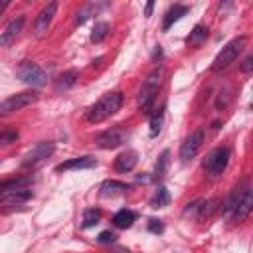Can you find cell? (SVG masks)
Segmentation results:
<instances>
[{
    "mask_svg": "<svg viewBox=\"0 0 253 253\" xmlns=\"http://www.w3.org/2000/svg\"><path fill=\"white\" fill-rule=\"evenodd\" d=\"M202 142H204V128H196V130L182 142V146H180V160H182V162L192 160V158L198 154V150L202 148Z\"/></svg>",
    "mask_w": 253,
    "mask_h": 253,
    "instance_id": "cell-9",
    "label": "cell"
},
{
    "mask_svg": "<svg viewBox=\"0 0 253 253\" xmlns=\"http://www.w3.org/2000/svg\"><path fill=\"white\" fill-rule=\"evenodd\" d=\"M138 162L136 150H125L115 158V170L117 172H130Z\"/></svg>",
    "mask_w": 253,
    "mask_h": 253,
    "instance_id": "cell-13",
    "label": "cell"
},
{
    "mask_svg": "<svg viewBox=\"0 0 253 253\" xmlns=\"http://www.w3.org/2000/svg\"><path fill=\"white\" fill-rule=\"evenodd\" d=\"M206 38H208V28L202 26V24H196L194 30L190 32V36L186 38V43H188L190 47H200V45L206 42Z\"/></svg>",
    "mask_w": 253,
    "mask_h": 253,
    "instance_id": "cell-19",
    "label": "cell"
},
{
    "mask_svg": "<svg viewBox=\"0 0 253 253\" xmlns=\"http://www.w3.org/2000/svg\"><path fill=\"white\" fill-rule=\"evenodd\" d=\"M229 162V148L227 146H217L213 148L206 158H204V170L211 176V178H217L225 166Z\"/></svg>",
    "mask_w": 253,
    "mask_h": 253,
    "instance_id": "cell-5",
    "label": "cell"
},
{
    "mask_svg": "<svg viewBox=\"0 0 253 253\" xmlns=\"http://www.w3.org/2000/svg\"><path fill=\"white\" fill-rule=\"evenodd\" d=\"M30 184H34V176H16L10 180L0 182V192L4 190H20V188H28Z\"/></svg>",
    "mask_w": 253,
    "mask_h": 253,
    "instance_id": "cell-18",
    "label": "cell"
},
{
    "mask_svg": "<svg viewBox=\"0 0 253 253\" xmlns=\"http://www.w3.org/2000/svg\"><path fill=\"white\" fill-rule=\"evenodd\" d=\"M97 166V160L93 156H77L71 160H65L61 164L55 166V172H63V170H83V168H93Z\"/></svg>",
    "mask_w": 253,
    "mask_h": 253,
    "instance_id": "cell-12",
    "label": "cell"
},
{
    "mask_svg": "<svg viewBox=\"0 0 253 253\" xmlns=\"http://www.w3.org/2000/svg\"><path fill=\"white\" fill-rule=\"evenodd\" d=\"M168 204H170V192L164 186H158V190L154 192V196L150 200V206L152 208H166Z\"/></svg>",
    "mask_w": 253,
    "mask_h": 253,
    "instance_id": "cell-23",
    "label": "cell"
},
{
    "mask_svg": "<svg viewBox=\"0 0 253 253\" xmlns=\"http://www.w3.org/2000/svg\"><path fill=\"white\" fill-rule=\"evenodd\" d=\"M123 105V93L121 91H115V93H107L103 95L95 105L89 107L87 111V121L89 123H101L105 121L107 117H113Z\"/></svg>",
    "mask_w": 253,
    "mask_h": 253,
    "instance_id": "cell-1",
    "label": "cell"
},
{
    "mask_svg": "<svg viewBox=\"0 0 253 253\" xmlns=\"http://www.w3.org/2000/svg\"><path fill=\"white\" fill-rule=\"evenodd\" d=\"M126 190H130V186L128 184H125V182H117V180H107L103 186H101V192H103V196H113V194H123V192H126Z\"/></svg>",
    "mask_w": 253,
    "mask_h": 253,
    "instance_id": "cell-22",
    "label": "cell"
},
{
    "mask_svg": "<svg viewBox=\"0 0 253 253\" xmlns=\"http://www.w3.org/2000/svg\"><path fill=\"white\" fill-rule=\"evenodd\" d=\"M6 6H8V2H0V14L4 12V8H6Z\"/></svg>",
    "mask_w": 253,
    "mask_h": 253,
    "instance_id": "cell-34",
    "label": "cell"
},
{
    "mask_svg": "<svg viewBox=\"0 0 253 253\" xmlns=\"http://www.w3.org/2000/svg\"><path fill=\"white\" fill-rule=\"evenodd\" d=\"M251 69H253V57L249 55V57L243 59V63H241V71H243V73H249Z\"/></svg>",
    "mask_w": 253,
    "mask_h": 253,
    "instance_id": "cell-32",
    "label": "cell"
},
{
    "mask_svg": "<svg viewBox=\"0 0 253 253\" xmlns=\"http://www.w3.org/2000/svg\"><path fill=\"white\" fill-rule=\"evenodd\" d=\"M55 12H57V2H49V4L36 16V20H34V34H36V36H43V34L47 32V28H49V24H51Z\"/></svg>",
    "mask_w": 253,
    "mask_h": 253,
    "instance_id": "cell-10",
    "label": "cell"
},
{
    "mask_svg": "<svg viewBox=\"0 0 253 253\" xmlns=\"http://www.w3.org/2000/svg\"><path fill=\"white\" fill-rule=\"evenodd\" d=\"M188 14V6H182V4H174L168 12H166V16H164V22H162V32H168L170 30V26L174 24V22H178L182 16H186Z\"/></svg>",
    "mask_w": 253,
    "mask_h": 253,
    "instance_id": "cell-16",
    "label": "cell"
},
{
    "mask_svg": "<svg viewBox=\"0 0 253 253\" xmlns=\"http://www.w3.org/2000/svg\"><path fill=\"white\" fill-rule=\"evenodd\" d=\"M32 190L28 188H20V190H4L0 192V202H6V204H24L32 198Z\"/></svg>",
    "mask_w": 253,
    "mask_h": 253,
    "instance_id": "cell-14",
    "label": "cell"
},
{
    "mask_svg": "<svg viewBox=\"0 0 253 253\" xmlns=\"http://www.w3.org/2000/svg\"><path fill=\"white\" fill-rule=\"evenodd\" d=\"M162 73H164V67L158 65L144 81L140 93H138V109L142 113H150L152 105H154V99L158 95V89H160V83H162Z\"/></svg>",
    "mask_w": 253,
    "mask_h": 253,
    "instance_id": "cell-2",
    "label": "cell"
},
{
    "mask_svg": "<svg viewBox=\"0 0 253 253\" xmlns=\"http://www.w3.org/2000/svg\"><path fill=\"white\" fill-rule=\"evenodd\" d=\"M243 186V184H241ZM233 188V192H231V196H229V200L225 202V208H223V211H225V215H229V213H233V210H235V206H237V202L241 200V196L245 194V190L247 188Z\"/></svg>",
    "mask_w": 253,
    "mask_h": 253,
    "instance_id": "cell-27",
    "label": "cell"
},
{
    "mask_svg": "<svg viewBox=\"0 0 253 253\" xmlns=\"http://www.w3.org/2000/svg\"><path fill=\"white\" fill-rule=\"evenodd\" d=\"M24 22H26V18H24V14H20V16H16V18L6 26V30L0 34V45H2V47H8V45H12V43L16 42V38L20 36L22 28H24Z\"/></svg>",
    "mask_w": 253,
    "mask_h": 253,
    "instance_id": "cell-11",
    "label": "cell"
},
{
    "mask_svg": "<svg viewBox=\"0 0 253 253\" xmlns=\"http://www.w3.org/2000/svg\"><path fill=\"white\" fill-rule=\"evenodd\" d=\"M251 208H253V194H251V190H245V194L241 196V200L237 202V206H235V210H233V217H235L237 221H243V219L249 215Z\"/></svg>",
    "mask_w": 253,
    "mask_h": 253,
    "instance_id": "cell-15",
    "label": "cell"
},
{
    "mask_svg": "<svg viewBox=\"0 0 253 253\" xmlns=\"http://www.w3.org/2000/svg\"><path fill=\"white\" fill-rule=\"evenodd\" d=\"M134 219H136V213H134L132 210H126V208L119 210V211L113 215V223H115L119 229H126V227H130V225L134 223Z\"/></svg>",
    "mask_w": 253,
    "mask_h": 253,
    "instance_id": "cell-17",
    "label": "cell"
},
{
    "mask_svg": "<svg viewBox=\"0 0 253 253\" xmlns=\"http://www.w3.org/2000/svg\"><path fill=\"white\" fill-rule=\"evenodd\" d=\"M245 43H247V38H245V36H237V38H233L231 42H227V43L221 47V51L215 55V59H213V63H211V71H221V69L229 67V65L237 59V55L243 51Z\"/></svg>",
    "mask_w": 253,
    "mask_h": 253,
    "instance_id": "cell-3",
    "label": "cell"
},
{
    "mask_svg": "<svg viewBox=\"0 0 253 253\" xmlns=\"http://www.w3.org/2000/svg\"><path fill=\"white\" fill-rule=\"evenodd\" d=\"M55 150V144L51 140H43V142H38L22 160V168H38L42 166Z\"/></svg>",
    "mask_w": 253,
    "mask_h": 253,
    "instance_id": "cell-6",
    "label": "cell"
},
{
    "mask_svg": "<svg viewBox=\"0 0 253 253\" xmlns=\"http://www.w3.org/2000/svg\"><path fill=\"white\" fill-rule=\"evenodd\" d=\"M162 123H164V109H158L150 115V136H158Z\"/></svg>",
    "mask_w": 253,
    "mask_h": 253,
    "instance_id": "cell-28",
    "label": "cell"
},
{
    "mask_svg": "<svg viewBox=\"0 0 253 253\" xmlns=\"http://www.w3.org/2000/svg\"><path fill=\"white\" fill-rule=\"evenodd\" d=\"M18 77L30 87H42L47 81L45 71L34 61H22V65L18 67Z\"/></svg>",
    "mask_w": 253,
    "mask_h": 253,
    "instance_id": "cell-7",
    "label": "cell"
},
{
    "mask_svg": "<svg viewBox=\"0 0 253 253\" xmlns=\"http://www.w3.org/2000/svg\"><path fill=\"white\" fill-rule=\"evenodd\" d=\"M101 221V210L99 208H89V210H85L83 211V229H89V227H93V225H97Z\"/></svg>",
    "mask_w": 253,
    "mask_h": 253,
    "instance_id": "cell-24",
    "label": "cell"
},
{
    "mask_svg": "<svg viewBox=\"0 0 253 253\" xmlns=\"http://www.w3.org/2000/svg\"><path fill=\"white\" fill-rule=\"evenodd\" d=\"M109 32H111V28H109L107 22H97L95 28H93V32H91V42L93 43H101L109 36Z\"/></svg>",
    "mask_w": 253,
    "mask_h": 253,
    "instance_id": "cell-26",
    "label": "cell"
},
{
    "mask_svg": "<svg viewBox=\"0 0 253 253\" xmlns=\"http://www.w3.org/2000/svg\"><path fill=\"white\" fill-rule=\"evenodd\" d=\"M168 162H170V150H162L160 156H158V160H156V164H154V174H152V176H154L156 180H160V178L166 176Z\"/></svg>",
    "mask_w": 253,
    "mask_h": 253,
    "instance_id": "cell-21",
    "label": "cell"
},
{
    "mask_svg": "<svg viewBox=\"0 0 253 253\" xmlns=\"http://www.w3.org/2000/svg\"><path fill=\"white\" fill-rule=\"evenodd\" d=\"M126 136H128L126 128H123L121 125H117V126H113V128L101 132V134L95 138V142H97V146H101V148H117V146H121V144L126 140Z\"/></svg>",
    "mask_w": 253,
    "mask_h": 253,
    "instance_id": "cell-8",
    "label": "cell"
},
{
    "mask_svg": "<svg viewBox=\"0 0 253 253\" xmlns=\"http://www.w3.org/2000/svg\"><path fill=\"white\" fill-rule=\"evenodd\" d=\"M38 99H40L38 91H24V93L10 95L8 99H4L0 103V117H6V115H12V113H16V111H20L24 107H30Z\"/></svg>",
    "mask_w": 253,
    "mask_h": 253,
    "instance_id": "cell-4",
    "label": "cell"
},
{
    "mask_svg": "<svg viewBox=\"0 0 253 253\" xmlns=\"http://www.w3.org/2000/svg\"><path fill=\"white\" fill-rule=\"evenodd\" d=\"M75 81H77V71H75V69L63 71V73L57 77V81H55V89H57V91H65V89L73 87Z\"/></svg>",
    "mask_w": 253,
    "mask_h": 253,
    "instance_id": "cell-20",
    "label": "cell"
},
{
    "mask_svg": "<svg viewBox=\"0 0 253 253\" xmlns=\"http://www.w3.org/2000/svg\"><path fill=\"white\" fill-rule=\"evenodd\" d=\"M18 140L16 130H0V144H12Z\"/></svg>",
    "mask_w": 253,
    "mask_h": 253,
    "instance_id": "cell-29",
    "label": "cell"
},
{
    "mask_svg": "<svg viewBox=\"0 0 253 253\" xmlns=\"http://www.w3.org/2000/svg\"><path fill=\"white\" fill-rule=\"evenodd\" d=\"M148 229L152 231V233H162L164 231V225H162V221L160 219H148Z\"/></svg>",
    "mask_w": 253,
    "mask_h": 253,
    "instance_id": "cell-31",
    "label": "cell"
},
{
    "mask_svg": "<svg viewBox=\"0 0 253 253\" xmlns=\"http://www.w3.org/2000/svg\"><path fill=\"white\" fill-rule=\"evenodd\" d=\"M115 239H117V235L113 231H101L99 237H97V241L103 243V245H111V243H115Z\"/></svg>",
    "mask_w": 253,
    "mask_h": 253,
    "instance_id": "cell-30",
    "label": "cell"
},
{
    "mask_svg": "<svg viewBox=\"0 0 253 253\" xmlns=\"http://www.w3.org/2000/svg\"><path fill=\"white\" fill-rule=\"evenodd\" d=\"M107 4H95V2H91V4H87L79 14H77V18H75V24H83L89 16H93V14H97V12H101L103 8H105Z\"/></svg>",
    "mask_w": 253,
    "mask_h": 253,
    "instance_id": "cell-25",
    "label": "cell"
},
{
    "mask_svg": "<svg viewBox=\"0 0 253 253\" xmlns=\"http://www.w3.org/2000/svg\"><path fill=\"white\" fill-rule=\"evenodd\" d=\"M152 8H154V4H152V2H148V4H146V8H144V14H146V16H150Z\"/></svg>",
    "mask_w": 253,
    "mask_h": 253,
    "instance_id": "cell-33",
    "label": "cell"
}]
</instances>
